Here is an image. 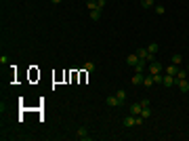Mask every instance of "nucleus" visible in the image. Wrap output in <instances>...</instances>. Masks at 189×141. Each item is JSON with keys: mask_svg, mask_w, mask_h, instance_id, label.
I'll return each instance as SVG.
<instances>
[{"mask_svg": "<svg viewBox=\"0 0 189 141\" xmlns=\"http://www.w3.org/2000/svg\"><path fill=\"white\" fill-rule=\"evenodd\" d=\"M90 19H93V21H99V19H101V9H93V11H90Z\"/></svg>", "mask_w": 189, "mask_h": 141, "instance_id": "obj_12", "label": "nucleus"}, {"mask_svg": "<svg viewBox=\"0 0 189 141\" xmlns=\"http://www.w3.org/2000/svg\"><path fill=\"white\" fill-rule=\"evenodd\" d=\"M97 9L103 11V9H105V0H97Z\"/></svg>", "mask_w": 189, "mask_h": 141, "instance_id": "obj_24", "label": "nucleus"}, {"mask_svg": "<svg viewBox=\"0 0 189 141\" xmlns=\"http://www.w3.org/2000/svg\"><path fill=\"white\" fill-rule=\"evenodd\" d=\"M147 51H149L151 55H155V53H158V44H155V42H151V44L147 47Z\"/></svg>", "mask_w": 189, "mask_h": 141, "instance_id": "obj_19", "label": "nucleus"}, {"mask_svg": "<svg viewBox=\"0 0 189 141\" xmlns=\"http://www.w3.org/2000/svg\"><path fill=\"white\" fill-rule=\"evenodd\" d=\"M187 74H189V65H187Z\"/></svg>", "mask_w": 189, "mask_h": 141, "instance_id": "obj_28", "label": "nucleus"}, {"mask_svg": "<svg viewBox=\"0 0 189 141\" xmlns=\"http://www.w3.org/2000/svg\"><path fill=\"white\" fill-rule=\"evenodd\" d=\"M154 4H155V0H141V6H143V9H151Z\"/></svg>", "mask_w": 189, "mask_h": 141, "instance_id": "obj_16", "label": "nucleus"}, {"mask_svg": "<svg viewBox=\"0 0 189 141\" xmlns=\"http://www.w3.org/2000/svg\"><path fill=\"white\" fill-rule=\"evenodd\" d=\"M179 72V65H175V63H170L168 68H164V74H170V76H177Z\"/></svg>", "mask_w": 189, "mask_h": 141, "instance_id": "obj_10", "label": "nucleus"}, {"mask_svg": "<svg viewBox=\"0 0 189 141\" xmlns=\"http://www.w3.org/2000/svg\"><path fill=\"white\" fill-rule=\"evenodd\" d=\"M162 84H164V86H172V84H179V78H177V76H170V74H164V78H162Z\"/></svg>", "mask_w": 189, "mask_h": 141, "instance_id": "obj_3", "label": "nucleus"}, {"mask_svg": "<svg viewBox=\"0 0 189 141\" xmlns=\"http://www.w3.org/2000/svg\"><path fill=\"white\" fill-rule=\"evenodd\" d=\"M50 2H53V4H61L63 0H50Z\"/></svg>", "mask_w": 189, "mask_h": 141, "instance_id": "obj_27", "label": "nucleus"}, {"mask_svg": "<svg viewBox=\"0 0 189 141\" xmlns=\"http://www.w3.org/2000/svg\"><path fill=\"white\" fill-rule=\"evenodd\" d=\"M189 74H187V70H185V68H179V72H177V78L179 80H183V78H187Z\"/></svg>", "mask_w": 189, "mask_h": 141, "instance_id": "obj_15", "label": "nucleus"}, {"mask_svg": "<svg viewBox=\"0 0 189 141\" xmlns=\"http://www.w3.org/2000/svg\"><path fill=\"white\" fill-rule=\"evenodd\" d=\"M151 76H154V82L155 84H160V82H162V78H164L162 74H151Z\"/></svg>", "mask_w": 189, "mask_h": 141, "instance_id": "obj_22", "label": "nucleus"}, {"mask_svg": "<svg viewBox=\"0 0 189 141\" xmlns=\"http://www.w3.org/2000/svg\"><path fill=\"white\" fill-rule=\"evenodd\" d=\"M76 137L80 141H86V139H90V135H88V129L86 126H80V129L76 131Z\"/></svg>", "mask_w": 189, "mask_h": 141, "instance_id": "obj_4", "label": "nucleus"}, {"mask_svg": "<svg viewBox=\"0 0 189 141\" xmlns=\"http://www.w3.org/2000/svg\"><path fill=\"white\" fill-rule=\"evenodd\" d=\"M141 112H143L141 101H139V103H132V106H130V114H135V116H141Z\"/></svg>", "mask_w": 189, "mask_h": 141, "instance_id": "obj_8", "label": "nucleus"}, {"mask_svg": "<svg viewBox=\"0 0 189 141\" xmlns=\"http://www.w3.org/2000/svg\"><path fill=\"white\" fill-rule=\"evenodd\" d=\"M145 70H147V61L139 57V61H137V65H135V72H139V74H143Z\"/></svg>", "mask_w": 189, "mask_h": 141, "instance_id": "obj_6", "label": "nucleus"}, {"mask_svg": "<svg viewBox=\"0 0 189 141\" xmlns=\"http://www.w3.org/2000/svg\"><path fill=\"white\" fill-rule=\"evenodd\" d=\"M86 6H88V11L97 9V0H88V2H86Z\"/></svg>", "mask_w": 189, "mask_h": 141, "instance_id": "obj_21", "label": "nucleus"}, {"mask_svg": "<svg viewBox=\"0 0 189 141\" xmlns=\"http://www.w3.org/2000/svg\"><path fill=\"white\" fill-rule=\"evenodd\" d=\"M141 106H143V107H151V101H149V99H143Z\"/></svg>", "mask_w": 189, "mask_h": 141, "instance_id": "obj_25", "label": "nucleus"}, {"mask_svg": "<svg viewBox=\"0 0 189 141\" xmlns=\"http://www.w3.org/2000/svg\"><path fill=\"white\" fill-rule=\"evenodd\" d=\"M116 97H118L120 101L124 103V101H126V91H122V89H120V91H116Z\"/></svg>", "mask_w": 189, "mask_h": 141, "instance_id": "obj_17", "label": "nucleus"}, {"mask_svg": "<svg viewBox=\"0 0 189 141\" xmlns=\"http://www.w3.org/2000/svg\"><path fill=\"white\" fill-rule=\"evenodd\" d=\"M141 116H143V118H149V116H151V107H143Z\"/></svg>", "mask_w": 189, "mask_h": 141, "instance_id": "obj_20", "label": "nucleus"}, {"mask_svg": "<svg viewBox=\"0 0 189 141\" xmlns=\"http://www.w3.org/2000/svg\"><path fill=\"white\" fill-rule=\"evenodd\" d=\"M172 63H175V65H181V63H183V55H181V53H175V55H172Z\"/></svg>", "mask_w": 189, "mask_h": 141, "instance_id": "obj_14", "label": "nucleus"}, {"mask_svg": "<svg viewBox=\"0 0 189 141\" xmlns=\"http://www.w3.org/2000/svg\"><path fill=\"white\" fill-rule=\"evenodd\" d=\"M162 70H164V65L160 63V61H151V63H147V72L149 74H162Z\"/></svg>", "mask_w": 189, "mask_h": 141, "instance_id": "obj_1", "label": "nucleus"}, {"mask_svg": "<svg viewBox=\"0 0 189 141\" xmlns=\"http://www.w3.org/2000/svg\"><path fill=\"white\" fill-rule=\"evenodd\" d=\"M143 80H145V74H139V72H137V74L132 76V84H137V86L143 84Z\"/></svg>", "mask_w": 189, "mask_h": 141, "instance_id": "obj_11", "label": "nucleus"}, {"mask_svg": "<svg viewBox=\"0 0 189 141\" xmlns=\"http://www.w3.org/2000/svg\"><path fill=\"white\" fill-rule=\"evenodd\" d=\"M122 126H124V129H132V126H137V116H135V114L126 116L124 120H122Z\"/></svg>", "mask_w": 189, "mask_h": 141, "instance_id": "obj_2", "label": "nucleus"}, {"mask_svg": "<svg viewBox=\"0 0 189 141\" xmlns=\"http://www.w3.org/2000/svg\"><path fill=\"white\" fill-rule=\"evenodd\" d=\"M84 72H88V74H93V72H95V63H93V61H88V63L84 65Z\"/></svg>", "mask_w": 189, "mask_h": 141, "instance_id": "obj_18", "label": "nucleus"}, {"mask_svg": "<svg viewBox=\"0 0 189 141\" xmlns=\"http://www.w3.org/2000/svg\"><path fill=\"white\" fill-rule=\"evenodd\" d=\"M179 91L181 93H189V82H187V78H183V80H179Z\"/></svg>", "mask_w": 189, "mask_h": 141, "instance_id": "obj_9", "label": "nucleus"}, {"mask_svg": "<svg viewBox=\"0 0 189 141\" xmlns=\"http://www.w3.org/2000/svg\"><path fill=\"white\" fill-rule=\"evenodd\" d=\"M0 63H2V65H6V63H9V57H6V55H2V57H0Z\"/></svg>", "mask_w": 189, "mask_h": 141, "instance_id": "obj_26", "label": "nucleus"}, {"mask_svg": "<svg viewBox=\"0 0 189 141\" xmlns=\"http://www.w3.org/2000/svg\"><path fill=\"white\" fill-rule=\"evenodd\" d=\"M137 61H139V55H137V53H130L128 57H126V65L135 68V65H137Z\"/></svg>", "mask_w": 189, "mask_h": 141, "instance_id": "obj_7", "label": "nucleus"}, {"mask_svg": "<svg viewBox=\"0 0 189 141\" xmlns=\"http://www.w3.org/2000/svg\"><path fill=\"white\" fill-rule=\"evenodd\" d=\"M105 103H107V106H109V107L122 106V101H120V99H118V97H116V95H109V97H107V99H105Z\"/></svg>", "mask_w": 189, "mask_h": 141, "instance_id": "obj_5", "label": "nucleus"}, {"mask_svg": "<svg viewBox=\"0 0 189 141\" xmlns=\"http://www.w3.org/2000/svg\"><path fill=\"white\" fill-rule=\"evenodd\" d=\"M151 84H155L154 82V76H151V74H147V76H145V80H143V86H147V89H149Z\"/></svg>", "mask_w": 189, "mask_h": 141, "instance_id": "obj_13", "label": "nucleus"}, {"mask_svg": "<svg viewBox=\"0 0 189 141\" xmlns=\"http://www.w3.org/2000/svg\"><path fill=\"white\" fill-rule=\"evenodd\" d=\"M155 13H158V15H164V13H166V9L162 6V4H158V6H155Z\"/></svg>", "mask_w": 189, "mask_h": 141, "instance_id": "obj_23", "label": "nucleus"}]
</instances>
